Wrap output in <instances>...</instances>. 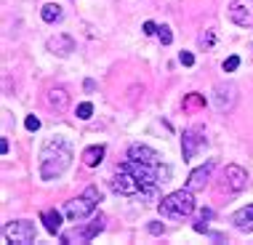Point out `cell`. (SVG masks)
<instances>
[{
	"label": "cell",
	"mask_w": 253,
	"mask_h": 245,
	"mask_svg": "<svg viewBox=\"0 0 253 245\" xmlns=\"http://www.w3.org/2000/svg\"><path fill=\"white\" fill-rule=\"evenodd\" d=\"M72 163V147L64 139H53L40 149V176L45 181L59 179Z\"/></svg>",
	"instance_id": "obj_1"
},
{
	"label": "cell",
	"mask_w": 253,
	"mask_h": 245,
	"mask_svg": "<svg viewBox=\"0 0 253 245\" xmlns=\"http://www.w3.org/2000/svg\"><path fill=\"white\" fill-rule=\"evenodd\" d=\"M195 210V195L192 189H179V192H170L168 197H163L160 203V213L166 219H184Z\"/></svg>",
	"instance_id": "obj_2"
},
{
	"label": "cell",
	"mask_w": 253,
	"mask_h": 245,
	"mask_svg": "<svg viewBox=\"0 0 253 245\" xmlns=\"http://www.w3.org/2000/svg\"><path fill=\"white\" fill-rule=\"evenodd\" d=\"M99 200H101L99 187H88L80 197H75V200H67L64 216H67L70 221H83V219H88V216L93 213V208L99 205Z\"/></svg>",
	"instance_id": "obj_3"
},
{
	"label": "cell",
	"mask_w": 253,
	"mask_h": 245,
	"mask_svg": "<svg viewBox=\"0 0 253 245\" xmlns=\"http://www.w3.org/2000/svg\"><path fill=\"white\" fill-rule=\"evenodd\" d=\"M109 187H112V192L126 195V197H131V195H141V184H139V179L133 176V171L126 165V163H120L118 173H115L112 179H109Z\"/></svg>",
	"instance_id": "obj_4"
},
{
	"label": "cell",
	"mask_w": 253,
	"mask_h": 245,
	"mask_svg": "<svg viewBox=\"0 0 253 245\" xmlns=\"http://www.w3.org/2000/svg\"><path fill=\"white\" fill-rule=\"evenodd\" d=\"M35 237H38V229H35V224L32 221H11L8 227H5V240L8 243H16V245H30V243H35Z\"/></svg>",
	"instance_id": "obj_5"
},
{
	"label": "cell",
	"mask_w": 253,
	"mask_h": 245,
	"mask_svg": "<svg viewBox=\"0 0 253 245\" xmlns=\"http://www.w3.org/2000/svg\"><path fill=\"white\" fill-rule=\"evenodd\" d=\"M229 19L237 27H253V0H235L229 5Z\"/></svg>",
	"instance_id": "obj_6"
},
{
	"label": "cell",
	"mask_w": 253,
	"mask_h": 245,
	"mask_svg": "<svg viewBox=\"0 0 253 245\" xmlns=\"http://www.w3.org/2000/svg\"><path fill=\"white\" fill-rule=\"evenodd\" d=\"M101 229H104V216H93L91 219V224H88L85 229H80V232H75V235H61V243H72L75 237H78V240H93V237H96Z\"/></svg>",
	"instance_id": "obj_7"
},
{
	"label": "cell",
	"mask_w": 253,
	"mask_h": 245,
	"mask_svg": "<svg viewBox=\"0 0 253 245\" xmlns=\"http://www.w3.org/2000/svg\"><path fill=\"white\" fill-rule=\"evenodd\" d=\"M224 179H227V189H229V192H243V189L248 187V173H245L240 165H227Z\"/></svg>",
	"instance_id": "obj_8"
},
{
	"label": "cell",
	"mask_w": 253,
	"mask_h": 245,
	"mask_svg": "<svg viewBox=\"0 0 253 245\" xmlns=\"http://www.w3.org/2000/svg\"><path fill=\"white\" fill-rule=\"evenodd\" d=\"M216 168V160H208L205 165H200L197 171L189 173V181H187V187L192 189V192H197V189H205V184H208L211 179V171Z\"/></svg>",
	"instance_id": "obj_9"
},
{
	"label": "cell",
	"mask_w": 253,
	"mask_h": 245,
	"mask_svg": "<svg viewBox=\"0 0 253 245\" xmlns=\"http://www.w3.org/2000/svg\"><path fill=\"white\" fill-rule=\"evenodd\" d=\"M128 158L139 163H149V165H160V152H155V149H149L144 144H133L128 149Z\"/></svg>",
	"instance_id": "obj_10"
},
{
	"label": "cell",
	"mask_w": 253,
	"mask_h": 245,
	"mask_svg": "<svg viewBox=\"0 0 253 245\" xmlns=\"http://www.w3.org/2000/svg\"><path fill=\"white\" fill-rule=\"evenodd\" d=\"M205 141V136L200 131H187L184 133V141H181V149H184V160H192L197 155V149H200V144Z\"/></svg>",
	"instance_id": "obj_11"
},
{
	"label": "cell",
	"mask_w": 253,
	"mask_h": 245,
	"mask_svg": "<svg viewBox=\"0 0 253 245\" xmlns=\"http://www.w3.org/2000/svg\"><path fill=\"white\" fill-rule=\"evenodd\" d=\"M48 51L59 53V56H70V53L75 51V40L70 35H56L48 40Z\"/></svg>",
	"instance_id": "obj_12"
},
{
	"label": "cell",
	"mask_w": 253,
	"mask_h": 245,
	"mask_svg": "<svg viewBox=\"0 0 253 245\" xmlns=\"http://www.w3.org/2000/svg\"><path fill=\"white\" fill-rule=\"evenodd\" d=\"M232 221H235V227L243 229V232H253V205L240 208L235 216H232Z\"/></svg>",
	"instance_id": "obj_13"
},
{
	"label": "cell",
	"mask_w": 253,
	"mask_h": 245,
	"mask_svg": "<svg viewBox=\"0 0 253 245\" xmlns=\"http://www.w3.org/2000/svg\"><path fill=\"white\" fill-rule=\"evenodd\" d=\"M48 104L53 107V110H67V104H70V93L64 91V88H53V91H48Z\"/></svg>",
	"instance_id": "obj_14"
},
{
	"label": "cell",
	"mask_w": 253,
	"mask_h": 245,
	"mask_svg": "<svg viewBox=\"0 0 253 245\" xmlns=\"http://www.w3.org/2000/svg\"><path fill=\"white\" fill-rule=\"evenodd\" d=\"M101 160H104V147H101V144L99 147H88L85 152H83V163H85L88 168H96Z\"/></svg>",
	"instance_id": "obj_15"
},
{
	"label": "cell",
	"mask_w": 253,
	"mask_h": 245,
	"mask_svg": "<svg viewBox=\"0 0 253 245\" xmlns=\"http://www.w3.org/2000/svg\"><path fill=\"white\" fill-rule=\"evenodd\" d=\"M43 221H45V229H48L51 235H56L61 229V213H59V210H45Z\"/></svg>",
	"instance_id": "obj_16"
},
{
	"label": "cell",
	"mask_w": 253,
	"mask_h": 245,
	"mask_svg": "<svg viewBox=\"0 0 253 245\" xmlns=\"http://www.w3.org/2000/svg\"><path fill=\"white\" fill-rule=\"evenodd\" d=\"M40 16H43V22H56V19H61V8L53 5V3H48V5H43Z\"/></svg>",
	"instance_id": "obj_17"
},
{
	"label": "cell",
	"mask_w": 253,
	"mask_h": 245,
	"mask_svg": "<svg viewBox=\"0 0 253 245\" xmlns=\"http://www.w3.org/2000/svg\"><path fill=\"white\" fill-rule=\"evenodd\" d=\"M157 38H160L163 45H170V40H173V32H170V27H157Z\"/></svg>",
	"instance_id": "obj_18"
},
{
	"label": "cell",
	"mask_w": 253,
	"mask_h": 245,
	"mask_svg": "<svg viewBox=\"0 0 253 245\" xmlns=\"http://www.w3.org/2000/svg\"><path fill=\"white\" fill-rule=\"evenodd\" d=\"M203 104H205V99L197 96V93H192V96L184 99V107H187V110H192V107H203Z\"/></svg>",
	"instance_id": "obj_19"
},
{
	"label": "cell",
	"mask_w": 253,
	"mask_h": 245,
	"mask_svg": "<svg viewBox=\"0 0 253 245\" xmlns=\"http://www.w3.org/2000/svg\"><path fill=\"white\" fill-rule=\"evenodd\" d=\"M91 115H93V107L88 104V101H83V104L78 107V118H80V120H88Z\"/></svg>",
	"instance_id": "obj_20"
},
{
	"label": "cell",
	"mask_w": 253,
	"mask_h": 245,
	"mask_svg": "<svg viewBox=\"0 0 253 245\" xmlns=\"http://www.w3.org/2000/svg\"><path fill=\"white\" fill-rule=\"evenodd\" d=\"M237 67H240V56H229L224 61V72H235Z\"/></svg>",
	"instance_id": "obj_21"
},
{
	"label": "cell",
	"mask_w": 253,
	"mask_h": 245,
	"mask_svg": "<svg viewBox=\"0 0 253 245\" xmlns=\"http://www.w3.org/2000/svg\"><path fill=\"white\" fill-rule=\"evenodd\" d=\"M24 125H27V131H38V128H40V120L35 118V115H27Z\"/></svg>",
	"instance_id": "obj_22"
},
{
	"label": "cell",
	"mask_w": 253,
	"mask_h": 245,
	"mask_svg": "<svg viewBox=\"0 0 253 245\" xmlns=\"http://www.w3.org/2000/svg\"><path fill=\"white\" fill-rule=\"evenodd\" d=\"M213 38H216V35H213V30H208V32H205V35L200 38V43L205 45V48H211V45H213Z\"/></svg>",
	"instance_id": "obj_23"
},
{
	"label": "cell",
	"mask_w": 253,
	"mask_h": 245,
	"mask_svg": "<svg viewBox=\"0 0 253 245\" xmlns=\"http://www.w3.org/2000/svg\"><path fill=\"white\" fill-rule=\"evenodd\" d=\"M179 59H181V64H184V67H192V64H195V56H192L189 51H181V56H179Z\"/></svg>",
	"instance_id": "obj_24"
},
{
	"label": "cell",
	"mask_w": 253,
	"mask_h": 245,
	"mask_svg": "<svg viewBox=\"0 0 253 245\" xmlns=\"http://www.w3.org/2000/svg\"><path fill=\"white\" fill-rule=\"evenodd\" d=\"M147 229H149V232H152V235H163V224H160V221H152V224H149Z\"/></svg>",
	"instance_id": "obj_25"
},
{
	"label": "cell",
	"mask_w": 253,
	"mask_h": 245,
	"mask_svg": "<svg viewBox=\"0 0 253 245\" xmlns=\"http://www.w3.org/2000/svg\"><path fill=\"white\" fill-rule=\"evenodd\" d=\"M155 32H157L155 22H144V35H155Z\"/></svg>",
	"instance_id": "obj_26"
},
{
	"label": "cell",
	"mask_w": 253,
	"mask_h": 245,
	"mask_svg": "<svg viewBox=\"0 0 253 245\" xmlns=\"http://www.w3.org/2000/svg\"><path fill=\"white\" fill-rule=\"evenodd\" d=\"M200 219H203V221H205V219H213V210L203 208V210H200Z\"/></svg>",
	"instance_id": "obj_27"
},
{
	"label": "cell",
	"mask_w": 253,
	"mask_h": 245,
	"mask_svg": "<svg viewBox=\"0 0 253 245\" xmlns=\"http://www.w3.org/2000/svg\"><path fill=\"white\" fill-rule=\"evenodd\" d=\"M0 155H8V141L0 139Z\"/></svg>",
	"instance_id": "obj_28"
},
{
	"label": "cell",
	"mask_w": 253,
	"mask_h": 245,
	"mask_svg": "<svg viewBox=\"0 0 253 245\" xmlns=\"http://www.w3.org/2000/svg\"><path fill=\"white\" fill-rule=\"evenodd\" d=\"M195 232H208V227H205V224H203V219L195 224Z\"/></svg>",
	"instance_id": "obj_29"
}]
</instances>
